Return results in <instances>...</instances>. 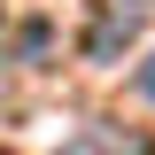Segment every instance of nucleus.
I'll use <instances>...</instances> for the list:
<instances>
[{
    "label": "nucleus",
    "mask_w": 155,
    "mask_h": 155,
    "mask_svg": "<svg viewBox=\"0 0 155 155\" xmlns=\"http://www.w3.org/2000/svg\"><path fill=\"white\" fill-rule=\"evenodd\" d=\"M62 155H147V140H132L124 124H85Z\"/></svg>",
    "instance_id": "obj_1"
},
{
    "label": "nucleus",
    "mask_w": 155,
    "mask_h": 155,
    "mask_svg": "<svg viewBox=\"0 0 155 155\" xmlns=\"http://www.w3.org/2000/svg\"><path fill=\"white\" fill-rule=\"evenodd\" d=\"M140 93H147V101H155V54H147V70H140Z\"/></svg>",
    "instance_id": "obj_2"
}]
</instances>
